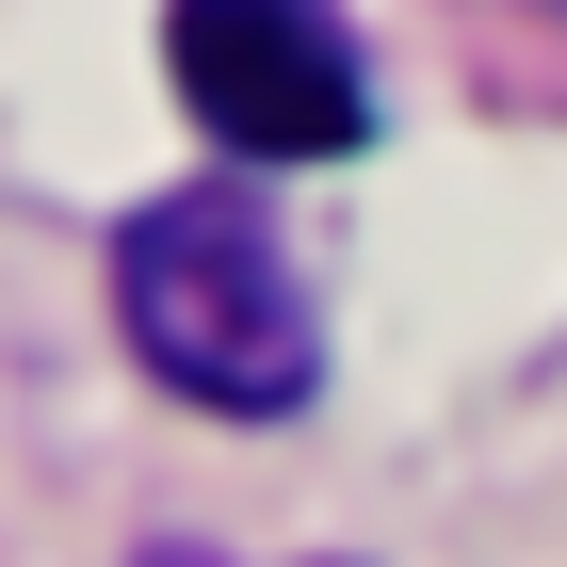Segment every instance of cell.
Masks as SVG:
<instances>
[{
    "mask_svg": "<svg viewBox=\"0 0 567 567\" xmlns=\"http://www.w3.org/2000/svg\"><path fill=\"white\" fill-rule=\"evenodd\" d=\"M163 65L195 97V131L244 146V163H341L357 146V49L308 0H178Z\"/></svg>",
    "mask_w": 567,
    "mask_h": 567,
    "instance_id": "2",
    "label": "cell"
},
{
    "mask_svg": "<svg viewBox=\"0 0 567 567\" xmlns=\"http://www.w3.org/2000/svg\"><path fill=\"white\" fill-rule=\"evenodd\" d=\"M114 324L163 373L178 405L212 422H276L324 373V308H308L292 244H276L244 195H163V212L114 227Z\"/></svg>",
    "mask_w": 567,
    "mask_h": 567,
    "instance_id": "1",
    "label": "cell"
}]
</instances>
